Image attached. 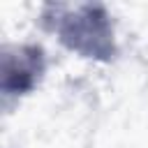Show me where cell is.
Instances as JSON below:
<instances>
[{"mask_svg":"<svg viewBox=\"0 0 148 148\" xmlns=\"http://www.w3.org/2000/svg\"><path fill=\"white\" fill-rule=\"evenodd\" d=\"M46 72V56L39 44H5L0 53L2 97L30 95Z\"/></svg>","mask_w":148,"mask_h":148,"instance_id":"cell-2","label":"cell"},{"mask_svg":"<svg viewBox=\"0 0 148 148\" xmlns=\"http://www.w3.org/2000/svg\"><path fill=\"white\" fill-rule=\"evenodd\" d=\"M46 30L56 32L62 46L92 60H113L118 56L113 23L104 5L79 2V5H46L42 12Z\"/></svg>","mask_w":148,"mask_h":148,"instance_id":"cell-1","label":"cell"}]
</instances>
